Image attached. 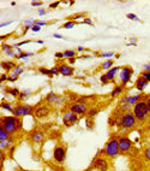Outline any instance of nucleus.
I'll return each mask as SVG.
<instances>
[{"label":"nucleus","instance_id":"nucleus-1","mask_svg":"<svg viewBox=\"0 0 150 171\" xmlns=\"http://www.w3.org/2000/svg\"><path fill=\"white\" fill-rule=\"evenodd\" d=\"M0 126H2L11 136L16 135L18 131H21L22 128H23V123H22V119L16 117V116H5V117H1V123Z\"/></svg>","mask_w":150,"mask_h":171},{"label":"nucleus","instance_id":"nucleus-2","mask_svg":"<svg viewBox=\"0 0 150 171\" xmlns=\"http://www.w3.org/2000/svg\"><path fill=\"white\" fill-rule=\"evenodd\" d=\"M132 112H133L136 119H137L138 122H140V123L145 122L150 114V110H149V107H148L147 101H145V100H142L140 103H137L135 106H133Z\"/></svg>","mask_w":150,"mask_h":171},{"label":"nucleus","instance_id":"nucleus-3","mask_svg":"<svg viewBox=\"0 0 150 171\" xmlns=\"http://www.w3.org/2000/svg\"><path fill=\"white\" fill-rule=\"evenodd\" d=\"M102 154H105L107 158H115L120 153L119 149V140L117 137H110L107 141L105 148L101 151Z\"/></svg>","mask_w":150,"mask_h":171},{"label":"nucleus","instance_id":"nucleus-4","mask_svg":"<svg viewBox=\"0 0 150 171\" xmlns=\"http://www.w3.org/2000/svg\"><path fill=\"white\" fill-rule=\"evenodd\" d=\"M36 107L37 106H32V105H28V104H18V105H16L13 107L12 116H16L18 118L25 117V116H30V114H34Z\"/></svg>","mask_w":150,"mask_h":171},{"label":"nucleus","instance_id":"nucleus-5","mask_svg":"<svg viewBox=\"0 0 150 171\" xmlns=\"http://www.w3.org/2000/svg\"><path fill=\"white\" fill-rule=\"evenodd\" d=\"M137 119L135 117V114L132 111H129V112H125L123 114L121 119H120V124L119 126H121L123 129H133L135 126H137Z\"/></svg>","mask_w":150,"mask_h":171},{"label":"nucleus","instance_id":"nucleus-6","mask_svg":"<svg viewBox=\"0 0 150 171\" xmlns=\"http://www.w3.org/2000/svg\"><path fill=\"white\" fill-rule=\"evenodd\" d=\"M90 168L96 171H108L109 170V163H108L107 158L101 157V156H97L91 161Z\"/></svg>","mask_w":150,"mask_h":171},{"label":"nucleus","instance_id":"nucleus-7","mask_svg":"<svg viewBox=\"0 0 150 171\" xmlns=\"http://www.w3.org/2000/svg\"><path fill=\"white\" fill-rule=\"evenodd\" d=\"M133 75V69L131 66H123L120 69V74H119V80L121 82L123 86L126 87V84L130 82L131 77Z\"/></svg>","mask_w":150,"mask_h":171},{"label":"nucleus","instance_id":"nucleus-8","mask_svg":"<svg viewBox=\"0 0 150 171\" xmlns=\"http://www.w3.org/2000/svg\"><path fill=\"white\" fill-rule=\"evenodd\" d=\"M53 158L58 164H63L66 159V147L63 145H56L53 151Z\"/></svg>","mask_w":150,"mask_h":171},{"label":"nucleus","instance_id":"nucleus-9","mask_svg":"<svg viewBox=\"0 0 150 171\" xmlns=\"http://www.w3.org/2000/svg\"><path fill=\"white\" fill-rule=\"evenodd\" d=\"M77 121H78V114L73 113L71 111H65L63 113V123H64V126L66 128L75 126Z\"/></svg>","mask_w":150,"mask_h":171},{"label":"nucleus","instance_id":"nucleus-10","mask_svg":"<svg viewBox=\"0 0 150 171\" xmlns=\"http://www.w3.org/2000/svg\"><path fill=\"white\" fill-rule=\"evenodd\" d=\"M119 140V149L121 153H129L132 148V141L127 136H120L118 137Z\"/></svg>","mask_w":150,"mask_h":171},{"label":"nucleus","instance_id":"nucleus-11","mask_svg":"<svg viewBox=\"0 0 150 171\" xmlns=\"http://www.w3.org/2000/svg\"><path fill=\"white\" fill-rule=\"evenodd\" d=\"M44 139H46V135L41 130H32L31 133L29 134V140L31 141L32 143H35V145L42 143L43 141H44Z\"/></svg>","mask_w":150,"mask_h":171},{"label":"nucleus","instance_id":"nucleus-12","mask_svg":"<svg viewBox=\"0 0 150 171\" xmlns=\"http://www.w3.org/2000/svg\"><path fill=\"white\" fill-rule=\"evenodd\" d=\"M44 101L47 104H49V105H56V106H59V105H61V103H63V96L55 94L54 92H49L47 94V96L44 98Z\"/></svg>","mask_w":150,"mask_h":171},{"label":"nucleus","instance_id":"nucleus-13","mask_svg":"<svg viewBox=\"0 0 150 171\" xmlns=\"http://www.w3.org/2000/svg\"><path fill=\"white\" fill-rule=\"evenodd\" d=\"M69 111L78 114V116H84V114L88 113V107H86V105H83V104L75 103V104H72V105H70Z\"/></svg>","mask_w":150,"mask_h":171},{"label":"nucleus","instance_id":"nucleus-14","mask_svg":"<svg viewBox=\"0 0 150 171\" xmlns=\"http://www.w3.org/2000/svg\"><path fill=\"white\" fill-rule=\"evenodd\" d=\"M49 114H51V109H49L47 105L36 107V110H35V112H34V116H35L36 118H39V119H44V118H47Z\"/></svg>","mask_w":150,"mask_h":171},{"label":"nucleus","instance_id":"nucleus-15","mask_svg":"<svg viewBox=\"0 0 150 171\" xmlns=\"http://www.w3.org/2000/svg\"><path fill=\"white\" fill-rule=\"evenodd\" d=\"M58 70H59V74L65 76V77H70V76H72L75 74V69L72 68V66H70L69 64H65V63L59 64L58 65Z\"/></svg>","mask_w":150,"mask_h":171},{"label":"nucleus","instance_id":"nucleus-16","mask_svg":"<svg viewBox=\"0 0 150 171\" xmlns=\"http://www.w3.org/2000/svg\"><path fill=\"white\" fill-rule=\"evenodd\" d=\"M148 96H144L143 94H137V95H129L126 96V103L129 104L130 106H135L137 103H140L142 100H147Z\"/></svg>","mask_w":150,"mask_h":171},{"label":"nucleus","instance_id":"nucleus-17","mask_svg":"<svg viewBox=\"0 0 150 171\" xmlns=\"http://www.w3.org/2000/svg\"><path fill=\"white\" fill-rule=\"evenodd\" d=\"M148 84H149V82L145 80V79H143L142 76H138L137 77V80L135 82V87H136V89L140 92H143L147 87H148Z\"/></svg>","mask_w":150,"mask_h":171},{"label":"nucleus","instance_id":"nucleus-18","mask_svg":"<svg viewBox=\"0 0 150 171\" xmlns=\"http://www.w3.org/2000/svg\"><path fill=\"white\" fill-rule=\"evenodd\" d=\"M16 66H17V64L15 60H2L1 62V69H4L6 72H11Z\"/></svg>","mask_w":150,"mask_h":171},{"label":"nucleus","instance_id":"nucleus-19","mask_svg":"<svg viewBox=\"0 0 150 171\" xmlns=\"http://www.w3.org/2000/svg\"><path fill=\"white\" fill-rule=\"evenodd\" d=\"M1 49H2V52H5V54H7L9 57L11 58H15L17 57V53L15 52V47L11 45H2L1 46Z\"/></svg>","mask_w":150,"mask_h":171},{"label":"nucleus","instance_id":"nucleus-20","mask_svg":"<svg viewBox=\"0 0 150 171\" xmlns=\"http://www.w3.org/2000/svg\"><path fill=\"white\" fill-rule=\"evenodd\" d=\"M120 69H121L120 66H113L112 69H109L108 71H106V74H105V75L107 76V79H108V81H109V82L114 80V77L117 76V72H118V71H120Z\"/></svg>","mask_w":150,"mask_h":171},{"label":"nucleus","instance_id":"nucleus-21","mask_svg":"<svg viewBox=\"0 0 150 171\" xmlns=\"http://www.w3.org/2000/svg\"><path fill=\"white\" fill-rule=\"evenodd\" d=\"M124 89H125V86H123V84L115 86V87L113 88L112 93H110V96H112V98H115V96H119V95L124 94Z\"/></svg>","mask_w":150,"mask_h":171},{"label":"nucleus","instance_id":"nucleus-22","mask_svg":"<svg viewBox=\"0 0 150 171\" xmlns=\"http://www.w3.org/2000/svg\"><path fill=\"white\" fill-rule=\"evenodd\" d=\"M0 141H10V142H12L11 135L1 126H0Z\"/></svg>","mask_w":150,"mask_h":171},{"label":"nucleus","instance_id":"nucleus-23","mask_svg":"<svg viewBox=\"0 0 150 171\" xmlns=\"http://www.w3.org/2000/svg\"><path fill=\"white\" fill-rule=\"evenodd\" d=\"M30 95H31V91H29V89L22 91L21 94H19V96H18V100H19V101H25Z\"/></svg>","mask_w":150,"mask_h":171},{"label":"nucleus","instance_id":"nucleus-24","mask_svg":"<svg viewBox=\"0 0 150 171\" xmlns=\"http://www.w3.org/2000/svg\"><path fill=\"white\" fill-rule=\"evenodd\" d=\"M23 71H24L23 65H21V64H17V66L13 69L10 74H11V75H15V76H17V77H19V75H22V74H23Z\"/></svg>","mask_w":150,"mask_h":171},{"label":"nucleus","instance_id":"nucleus-25","mask_svg":"<svg viewBox=\"0 0 150 171\" xmlns=\"http://www.w3.org/2000/svg\"><path fill=\"white\" fill-rule=\"evenodd\" d=\"M113 64H114V62H113L112 59H107V60H105V62L101 64V69H102V70H106V71H108L109 69L113 68Z\"/></svg>","mask_w":150,"mask_h":171},{"label":"nucleus","instance_id":"nucleus-26","mask_svg":"<svg viewBox=\"0 0 150 171\" xmlns=\"http://www.w3.org/2000/svg\"><path fill=\"white\" fill-rule=\"evenodd\" d=\"M5 92H6L7 94H10L11 96H13V98H18L19 94H21V92L18 91L17 88H6Z\"/></svg>","mask_w":150,"mask_h":171},{"label":"nucleus","instance_id":"nucleus-27","mask_svg":"<svg viewBox=\"0 0 150 171\" xmlns=\"http://www.w3.org/2000/svg\"><path fill=\"white\" fill-rule=\"evenodd\" d=\"M64 58H67V59L76 58V51L75 49H65L64 51Z\"/></svg>","mask_w":150,"mask_h":171},{"label":"nucleus","instance_id":"nucleus-28","mask_svg":"<svg viewBox=\"0 0 150 171\" xmlns=\"http://www.w3.org/2000/svg\"><path fill=\"white\" fill-rule=\"evenodd\" d=\"M31 56H35V53H32V52H22L19 56L16 57V59L17 60H22V59H27V58L31 57Z\"/></svg>","mask_w":150,"mask_h":171},{"label":"nucleus","instance_id":"nucleus-29","mask_svg":"<svg viewBox=\"0 0 150 171\" xmlns=\"http://www.w3.org/2000/svg\"><path fill=\"white\" fill-rule=\"evenodd\" d=\"M0 106H1V109H4V110H7V111H10V112H12V111H13V107H12V104H11V103H7V101H2V103L0 104Z\"/></svg>","mask_w":150,"mask_h":171},{"label":"nucleus","instance_id":"nucleus-30","mask_svg":"<svg viewBox=\"0 0 150 171\" xmlns=\"http://www.w3.org/2000/svg\"><path fill=\"white\" fill-rule=\"evenodd\" d=\"M76 24H77V22H75V21H67V22L64 23L60 28H64V29H72Z\"/></svg>","mask_w":150,"mask_h":171},{"label":"nucleus","instance_id":"nucleus-31","mask_svg":"<svg viewBox=\"0 0 150 171\" xmlns=\"http://www.w3.org/2000/svg\"><path fill=\"white\" fill-rule=\"evenodd\" d=\"M11 143L12 142H10V141H0V149L4 152V151H7L9 149V147L11 146Z\"/></svg>","mask_w":150,"mask_h":171},{"label":"nucleus","instance_id":"nucleus-32","mask_svg":"<svg viewBox=\"0 0 150 171\" xmlns=\"http://www.w3.org/2000/svg\"><path fill=\"white\" fill-rule=\"evenodd\" d=\"M39 72L41 74V75H47V76H49V77H52V75H51V69H46V68H39Z\"/></svg>","mask_w":150,"mask_h":171},{"label":"nucleus","instance_id":"nucleus-33","mask_svg":"<svg viewBox=\"0 0 150 171\" xmlns=\"http://www.w3.org/2000/svg\"><path fill=\"white\" fill-rule=\"evenodd\" d=\"M113 56H115V53L110 51V52H101V53H100V54H98L97 57H102V58H112V57H113Z\"/></svg>","mask_w":150,"mask_h":171},{"label":"nucleus","instance_id":"nucleus-34","mask_svg":"<svg viewBox=\"0 0 150 171\" xmlns=\"http://www.w3.org/2000/svg\"><path fill=\"white\" fill-rule=\"evenodd\" d=\"M97 112H98V109H91V110H89V111H88L86 116H88L89 118H93V117H95V116H96Z\"/></svg>","mask_w":150,"mask_h":171},{"label":"nucleus","instance_id":"nucleus-35","mask_svg":"<svg viewBox=\"0 0 150 171\" xmlns=\"http://www.w3.org/2000/svg\"><path fill=\"white\" fill-rule=\"evenodd\" d=\"M126 17L131 19V21H135V22H140V19L137 17V15H135V13H127L126 15Z\"/></svg>","mask_w":150,"mask_h":171},{"label":"nucleus","instance_id":"nucleus-36","mask_svg":"<svg viewBox=\"0 0 150 171\" xmlns=\"http://www.w3.org/2000/svg\"><path fill=\"white\" fill-rule=\"evenodd\" d=\"M35 21H36V19H27V21H24V22H23V25H24V27H34V25H35Z\"/></svg>","mask_w":150,"mask_h":171},{"label":"nucleus","instance_id":"nucleus-37","mask_svg":"<svg viewBox=\"0 0 150 171\" xmlns=\"http://www.w3.org/2000/svg\"><path fill=\"white\" fill-rule=\"evenodd\" d=\"M108 126H110V128H113L114 126H118V122H117V121H115V119L110 116V117L108 118Z\"/></svg>","mask_w":150,"mask_h":171},{"label":"nucleus","instance_id":"nucleus-38","mask_svg":"<svg viewBox=\"0 0 150 171\" xmlns=\"http://www.w3.org/2000/svg\"><path fill=\"white\" fill-rule=\"evenodd\" d=\"M140 76H142L143 79H145L148 82H150V71H142V72H140Z\"/></svg>","mask_w":150,"mask_h":171},{"label":"nucleus","instance_id":"nucleus-39","mask_svg":"<svg viewBox=\"0 0 150 171\" xmlns=\"http://www.w3.org/2000/svg\"><path fill=\"white\" fill-rule=\"evenodd\" d=\"M100 81H101V83H102V84H108V83H109V81H108V79H107V76H106V75H101Z\"/></svg>","mask_w":150,"mask_h":171},{"label":"nucleus","instance_id":"nucleus-40","mask_svg":"<svg viewBox=\"0 0 150 171\" xmlns=\"http://www.w3.org/2000/svg\"><path fill=\"white\" fill-rule=\"evenodd\" d=\"M144 158L147 160H150V147H147L144 149Z\"/></svg>","mask_w":150,"mask_h":171},{"label":"nucleus","instance_id":"nucleus-41","mask_svg":"<svg viewBox=\"0 0 150 171\" xmlns=\"http://www.w3.org/2000/svg\"><path fill=\"white\" fill-rule=\"evenodd\" d=\"M31 42V40H25V41H22L19 44H16V45H13V47H16V48H18V47H21L23 45H27V44H30Z\"/></svg>","mask_w":150,"mask_h":171},{"label":"nucleus","instance_id":"nucleus-42","mask_svg":"<svg viewBox=\"0 0 150 171\" xmlns=\"http://www.w3.org/2000/svg\"><path fill=\"white\" fill-rule=\"evenodd\" d=\"M35 24L36 25H39V27H44V25H47L48 22H46V21H40V19H36L35 21Z\"/></svg>","mask_w":150,"mask_h":171},{"label":"nucleus","instance_id":"nucleus-43","mask_svg":"<svg viewBox=\"0 0 150 171\" xmlns=\"http://www.w3.org/2000/svg\"><path fill=\"white\" fill-rule=\"evenodd\" d=\"M51 75H52V76L60 75V74H59V70H58V66H56V68H52V69H51Z\"/></svg>","mask_w":150,"mask_h":171},{"label":"nucleus","instance_id":"nucleus-44","mask_svg":"<svg viewBox=\"0 0 150 171\" xmlns=\"http://www.w3.org/2000/svg\"><path fill=\"white\" fill-rule=\"evenodd\" d=\"M82 23H85V24H89V25H94V22H93L91 18H89V17H85L84 21H83Z\"/></svg>","mask_w":150,"mask_h":171},{"label":"nucleus","instance_id":"nucleus-45","mask_svg":"<svg viewBox=\"0 0 150 171\" xmlns=\"http://www.w3.org/2000/svg\"><path fill=\"white\" fill-rule=\"evenodd\" d=\"M59 5H60V1H55V2H52V4L49 5V7H51V9L53 10V9H56V7L59 6Z\"/></svg>","mask_w":150,"mask_h":171},{"label":"nucleus","instance_id":"nucleus-46","mask_svg":"<svg viewBox=\"0 0 150 171\" xmlns=\"http://www.w3.org/2000/svg\"><path fill=\"white\" fill-rule=\"evenodd\" d=\"M18 80V77H17V76H15V75H9V82H15V81H17Z\"/></svg>","mask_w":150,"mask_h":171},{"label":"nucleus","instance_id":"nucleus-47","mask_svg":"<svg viewBox=\"0 0 150 171\" xmlns=\"http://www.w3.org/2000/svg\"><path fill=\"white\" fill-rule=\"evenodd\" d=\"M40 30H41V27H39V25H36V24L31 28V32H34V33H39Z\"/></svg>","mask_w":150,"mask_h":171},{"label":"nucleus","instance_id":"nucleus-48","mask_svg":"<svg viewBox=\"0 0 150 171\" xmlns=\"http://www.w3.org/2000/svg\"><path fill=\"white\" fill-rule=\"evenodd\" d=\"M31 5L34 6V7H37V6H42L43 2H42V1H32Z\"/></svg>","mask_w":150,"mask_h":171},{"label":"nucleus","instance_id":"nucleus-49","mask_svg":"<svg viewBox=\"0 0 150 171\" xmlns=\"http://www.w3.org/2000/svg\"><path fill=\"white\" fill-rule=\"evenodd\" d=\"M129 46H137V39H136V37H132V39L130 40Z\"/></svg>","mask_w":150,"mask_h":171},{"label":"nucleus","instance_id":"nucleus-50","mask_svg":"<svg viewBox=\"0 0 150 171\" xmlns=\"http://www.w3.org/2000/svg\"><path fill=\"white\" fill-rule=\"evenodd\" d=\"M54 56L56 59H61V58H64V52H56Z\"/></svg>","mask_w":150,"mask_h":171},{"label":"nucleus","instance_id":"nucleus-51","mask_svg":"<svg viewBox=\"0 0 150 171\" xmlns=\"http://www.w3.org/2000/svg\"><path fill=\"white\" fill-rule=\"evenodd\" d=\"M7 80H9V76H7V74H2V75H1V77H0L1 83H2L4 81H7Z\"/></svg>","mask_w":150,"mask_h":171},{"label":"nucleus","instance_id":"nucleus-52","mask_svg":"<svg viewBox=\"0 0 150 171\" xmlns=\"http://www.w3.org/2000/svg\"><path fill=\"white\" fill-rule=\"evenodd\" d=\"M76 60H77V57L76 58H71V59H69V65H73L76 63Z\"/></svg>","mask_w":150,"mask_h":171},{"label":"nucleus","instance_id":"nucleus-53","mask_svg":"<svg viewBox=\"0 0 150 171\" xmlns=\"http://www.w3.org/2000/svg\"><path fill=\"white\" fill-rule=\"evenodd\" d=\"M143 71H150V63L145 64V65L143 66Z\"/></svg>","mask_w":150,"mask_h":171},{"label":"nucleus","instance_id":"nucleus-54","mask_svg":"<svg viewBox=\"0 0 150 171\" xmlns=\"http://www.w3.org/2000/svg\"><path fill=\"white\" fill-rule=\"evenodd\" d=\"M39 15H40V16H44V15H46V10H44V9H40V10H39Z\"/></svg>","mask_w":150,"mask_h":171},{"label":"nucleus","instance_id":"nucleus-55","mask_svg":"<svg viewBox=\"0 0 150 171\" xmlns=\"http://www.w3.org/2000/svg\"><path fill=\"white\" fill-rule=\"evenodd\" d=\"M90 58V56L89 54H84V56H79L78 57V59H89Z\"/></svg>","mask_w":150,"mask_h":171},{"label":"nucleus","instance_id":"nucleus-56","mask_svg":"<svg viewBox=\"0 0 150 171\" xmlns=\"http://www.w3.org/2000/svg\"><path fill=\"white\" fill-rule=\"evenodd\" d=\"M9 24H12V21H10V22H6V23H1V24H0V27L2 28V27H6V25H9Z\"/></svg>","mask_w":150,"mask_h":171},{"label":"nucleus","instance_id":"nucleus-57","mask_svg":"<svg viewBox=\"0 0 150 171\" xmlns=\"http://www.w3.org/2000/svg\"><path fill=\"white\" fill-rule=\"evenodd\" d=\"M53 37H55V39H64L63 35H60V34H53Z\"/></svg>","mask_w":150,"mask_h":171},{"label":"nucleus","instance_id":"nucleus-58","mask_svg":"<svg viewBox=\"0 0 150 171\" xmlns=\"http://www.w3.org/2000/svg\"><path fill=\"white\" fill-rule=\"evenodd\" d=\"M77 51H78V52H82V51H84V47H83V46H78Z\"/></svg>","mask_w":150,"mask_h":171},{"label":"nucleus","instance_id":"nucleus-59","mask_svg":"<svg viewBox=\"0 0 150 171\" xmlns=\"http://www.w3.org/2000/svg\"><path fill=\"white\" fill-rule=\"evenodd\" d=\"M145 101H147V104H148V107H149V110H150V96L149 95H148V98H147V100H145Z\"/></svg>","mask_w":150,"mask_h":171},{"label":"nucleus","instance_id":"nucleus-60","mask_svg":"<svg viewBox=\"0 0 150 171\" xmlns=\"http://www.w3.org/2000/svg\"><path fill=\"white\" fill-rule=\"evenodd\" d=\"M37 44H40V45H43V44H44V41H43V40H37Z\"/></svg>","mask_w":150,"mask_h":171},{"label":"nucleus","instance_id":"nucleus-61","mask_svg":"<svg viewBox=\"0 0 150 171\" xmlns=\"http://www.w3.org/2000/svg\"><path fill=\"white\" fill-rule=\"evenodd\" d=\"M148 121H149V124H150V114H149V117H148Z\"/></svg>","mask_w":150,"mask_h":171},{"label":"nucleus","instance_id":"nucleus-62","mask_svg":"<svg viewBox=\"0 0 150 171\" xmlns=\"http://www.w3.org/2000/svg\"><path fill=\"white\" fill-rule=\"evenodd\" d=\"M148 130H150V124L148 126Z\"/></svg>","mask_w":150,"mask_h":171},{"label":"nucleus","instance_id":"nucleus-63","mask_svg":"<svg viewBox=\"0 0 150 171\" xmlns=\"http://www.w3.org/2000/svg\"><path fill=\"white\" fill-rule=\"evenodd\" d=\"M17 171H25V170H22V169H19V170H17Z\"/></svg>","mask_w":150,"mask_h":171}]
</instances>
